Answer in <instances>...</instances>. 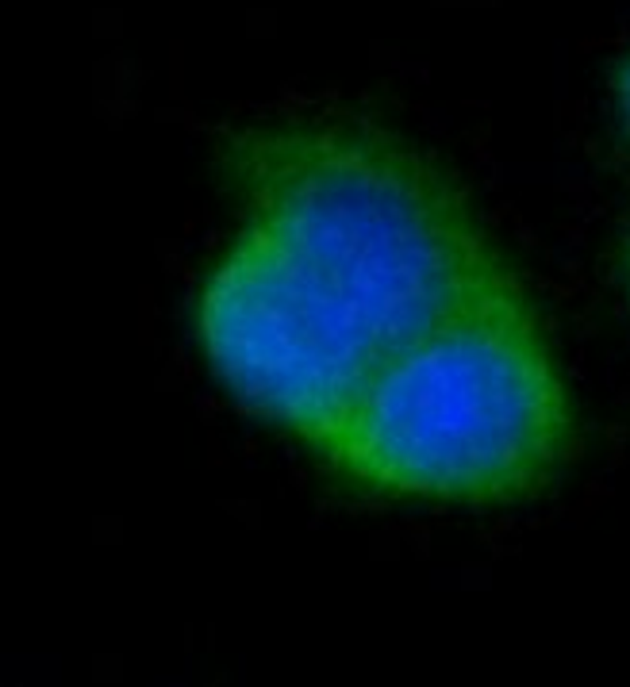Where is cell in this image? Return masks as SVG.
Listing matches in <instances>:
<instances>
[{
	"instance_id": "1",
	"label": "cell",
	"mask_w": 630,
	"mask_h": 687,
	"mask_svg": "<svg viewBox=\"0 0 630 687\" xmlns=\"http://www.w3.org/2000/svg\"><path fill=\"white\" fill-rule=\"evenodd\" d=\"M246 219L200 277L196 339L220 385L312 450L396 349L512 273L457 185L358 119L246 135Z\"/></svg>"
},
{
	"instance_id": "2",
	"label": "cell",
	"mask_w": 630,
	"mask_h": 687,
	"mask_svg": "<svg viewBox=\"0 0 630 687\" xmlns=\"http://www.w3.org/2000/svg\"><path fill=\"white\" fill-rule=\"evenodd\" d=\"M573 438L561 361L507 277L396 349L315 453L362 492L488 507L550 487Z\"/></svg>"
},
{
	"instance_id": "3",
	"label": "cell",
	"mask_w": 630,
	"mask_h": 687,
	"mask_svg": "<svg viewBox=\"0 0 630 687\" xmlns=\"http://www.w3.org/2000/svg\"><path fill=\"white\" fill-rule=\"evenodd\" d=\"M611 93H615V104H619V119H623V127H626V135H630V54L619 62V70H615Z\"/></svg>"
}]
</instances>
